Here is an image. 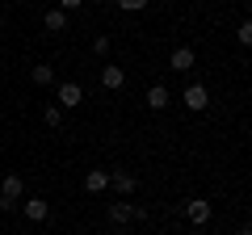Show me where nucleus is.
Segmentation results:
<instances>
[{"label":"nucleus","mask_w":252,"mask_h":235,"mask_svg":"<svg viewBox=\"0 0 252 235\" xmlns=\"http://www.w3.org/2000/svg\"><path fill=\"white\" fill-rule=\"evenodd\" d=\"M0 198H9V202H21V198H26V181H21L17 172L0 181Z\"/></svg>","instance_id":"nucleus-9"},{"label":"nucleus","mask_w":252,"mask_h":235,"mask_svg":"<svg viewBox=\"0 0 252 235\" xmlns=\"http://www.w3.org/2000/svg\"><path fill=\"white\" fill-rule=\"evenodd\" d=\"M42 26L51 29V34H63V29H67V13H63V9H46Z\"/></svg>","instance_id":"nucleus-11"},{"label":"nucleus","mask_w":252,"mask_h":235,"mask_svg":"<svg viewBox=\"0 0 252 235\" xmlns=\"http://www.w3.org/2000/svg\"><path fill=\"white\" fill-rule=\"evenodd\" d=\"M235 42H240V46L252 42V21H240V29H235Z\"/></svg>","instance_id":"nucleus-15"},{"label":"nucleus","mask_w":252,"mask_h":235,"mask_svg":"<svg viewBox=\"0 0 252 235\" xmlns=\"http://www.w3.org/2000/svg\"><path fill=\"white\" fill-rule=\"evenodd\" d=\"M42 122H46V126H59V122H63V109L59 105H46L42 109Z\"/></svg>","instance_id":"nucleus-14"},{"label":"nucleus","mask_w":252,"mask_h":235,"mask_svg":"<svg viewBox=\"0 0 252 235\" xmlns=\"http://www.w3.org/2000/svg\"><path fill=\"white\" fill-rule=\"evenodd\" d=\"M193 63H198L193 46H177V51H172V59H168V67H172V72H189Z\"/></svg>","instance_id":"nucleus-8"},{"label":"nucleus","mask_w":252,"mask_h":235,"mask_svg":"<svg viewBox=\"0 0 252 235\" xmlns=\"http://www.w3.org/2000/svg\"><path fill=\"white\" fill-rule=\"evenodd\" d=\"M185 218H189L193 227H206V223H210V202H206V198H189V202H185Z\"/></svg>","instance_id":"nucleus-4"},{"label":"nucleus","mask_w":252,"mask_h":235,"mask_svg":"<svg viewBox=\"0 0 252 235\" xmlns=\"http://www.w3.org/2000/svg\"><path fill=\"white\" fill-rule=\"evenodd\" d=\"M118 9H122V13H143L147 0H118Z\"/></svg>","instance_id":"nucleus-16"},{"label":"nucleus","mask_w":252,"mask_h":235,"mask_svg":"<svg viewBox=\"0 0 252 235\" xmlns=\"http://www.w3.org/2000/svg\"><path fill=\"white\" fill-rule=\"evenodd\" d=\"M30 76H34V84H55V67L51 63H38Z\"/></svg>","instance_id":"nucleus-13"},{"label":"nucleus","mask_w":252,"mask_h":235,"mask_svg":"<svg viewBox=\"0 0 252 235\" xmlns=\"http://www.w3.org/2000/svg\"><path fill=\"white\" fill-rule=\"evenodd\" d=\"M109 189H114L118 198H130V193L139 189V176L126 172V168H109Z\"/></svg>","instance_id":"nucleus-2"},{"label":"nucleus","mask_w":252,"mask_h":235,"mask_svg":"<svg viewBox=\"0 0 252 235\" xmlns=\"http://www.w3.org/2000/svg\"><path fill=\"white\" fill-rule=\"evenodd\" d=\"M181 105L189 109V114H202V109L210 105V92H206V84H185V92H181Z\"/></svg>","instance_id":"nucleus-1"},{"label":"nucleus","mask_w":252,"mask_h":235,"mask_svg":"<svg viewBox=\"0 0 252 235\" xmlns=\"http://www.w3.org/2000/svg\"><path fill=\"white\" fill-rule=\"evenodd\" d=\"M46 214H51L46 198H26V218L30 223H46Z\"/></svg>","instance_id":"nucleus-10"},{"label":"nucleus","mask_w":252,"mask_h":235,"mask_svg":"<svg viewBox=\"0 0 252 235\" xmlns=\"http://www.w3.org/2000/svg\"><path fill=\"white\" fill-rule=\"evenodd\" d=\"M93 51H97V55H109V38L97 34V38H93Z\"/></svg>","instance_id":"nucleus-17"},{"label":"nucleus","mask_w":252,"mask_h":235,"mask_svg":"<svg viewBox=\"0 0 252 235\" xmlns=\"http://www.w3.org/2000/svg\"><path fill=\"white\" fill-rule=\"evenodd\" d=\"M235 235H252V227H240V231H235Z\"/></svg>","instance_id":"nucleus-19"},{"label":"nucleus","mask_w":252,"mask_h":235,"mask_svg":"<svg viewBox=\"0 0 252 235\" xmlns=\"http://www.w3.org/2000/svg\"><path fill=\"white\" fill-rule=\"evenodd\" d=\"M84 0H59V4H55V9H63V13H72V9H80Z\"/></svg>","instance_id":"nucleus-18"},{"label":"nucleus","mask_w":252,"mask_h":235,"mask_svg":"<svg viewBox=\"0 0 252 235\" xmlns=\"http://www.w3.org/2000/svg\"><path fill=\"white\" fill-rule=\"evenodd\" d=\"M101 84H105V88H122V84H126V72H122V67H114V63L101 67Z\"/></svg>","instance_id":"nucleus-12"},{"label":"nucleus","mask_w":252,"mask_h":235,"mask_svg":"<svg viewBox=\"0 0 252 235\" xmlns=\"http://www.w3.org/2000/svg\"><path fill=\"white\" fill-rule=\"evenodd\" d=\"M84 189L89 193H105L109 189V168H89L84 172Z\"/></svg>","instance_id":"nucleus-6"},{"label":"nucleus","mask_w":252,"mask_h":235,"mask_svg":"<svg viewBox=\"0 0 252 235\" xmlns=\"http://www.w3.org/2000/svg\"><path fill=\"white\" fill-rule=\"evenodd\" d=\"M168 105H172V92L164 88V84H152V88H147V109H156V114H164Z\"/></svg>","instance_id":"nucleus-7"},{"label":"nucleus","mask_w":252,"mask_h":235,"mask_svg":"<svg viewBox=\"0 0 252 235\" xmlns=\"http://www.w3.org/2000/svg\"><path fill=\"white\" fill-rule=\"evenodd\" d=\"M80 101H84V88L76 80H63L59 84V109H76Z\"/></svg>","instance_id":"nucleus-5"},{"label":"nucleus","mask_w":252,"mask_h":235,"mask_svg":"<svg viewBox=\"0 0 252 235\" xmlns=\"http://www.w3.org/2000/svg\"><path fill=\"white\" fill-rule=\"evenodd\" d=\"M130 218H143V210H139L130 198H118V202H109V223H130Z\"/></svg>","instance_id":"nucleus-3"}]
</instances>
